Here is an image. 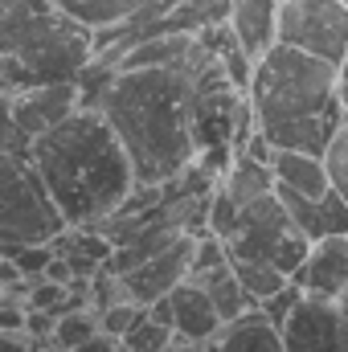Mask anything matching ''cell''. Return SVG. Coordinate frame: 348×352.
<instances>
[{
  "label": "cell",
  "mask_w": 348,
  "mask_h": 352,
  "mask_svg": "<svg viewBox=\"0 0 348 352\" xmlns=\"http://www.w3.org/2000/svg\"><path fill=\"white\" fill-rule=\"evenodd\" d=\"M193 70L144 66L115 70L90 62L78 74L83 107H94L119 135L135 184H164L197 160L193 140Z\"/></svg>",
  "instance_id": "cell-1"
},
{
  "label": "cell",
  "mask_w": 348,
  "mask_h": 352,
  "mask_svg": "<svg viewBox=\"0 0 348 352\" xmlns=\"http://www.w3.org/2000/svg\"><path fill=\"white\" fill-rule=\"evenodd\" d=\"M29 164L37 168L66 226L107 221L135 188V173L119 135L94 107H78L41 131L29 144Z\"/></svg>",
  "instance_id": "cell-2"
},
{
  "label": "cell",
  "mask_w": 348,
  "mask_h": 352,
  "mask_svg": "<svg viewBox=\"0 0 348 352\" xmlns=\"http://www.w3.org/2000/svg\"><path fill=\"white\" fill-rule=\"evenodd\" d=\"M336 70L332 62L303 54L295 45L274 41L250 70L246 102L254 111V123L262 131L295 119H316V115H336Z\"/></svg>",
  "instance_id": "cell-3"
},
{
  "label": "cell",
  "mask_w": 348,
  "mask_h": 352,
  "mask_svg": "<svg viewBox=\"0 0 348 352\" xmlns=\"http://www.w3.org/2000/svg\"><path fill=\"white\" fill-rule=\"evenodd\" d=\"M62 230H66V217L50 201L29 156L0 152V250L54 242Z\"/></svg>",
  "instance_id": "cell-4"
},
{
  "label": "cell",
  "mask_w": 348,
  "mask_h": 352,
  "mask_svg": "<svg viewBox=\"0 0 348 352\" xmlns=\"http://www.w3.org/2000/svg\"><path fill=\"white\" fill-rule=\"evenodd\" d=\"M50 4L94 33V62L115 66L127 45L164 33V16L180 0H50Z\"/></svg>",
  "instance_id": "cell-5"
},
{
  "label": "cell",
  "mask_w": 348,
  "mask_h": 352,
  "mask_svg": "<svg viewBox=\"0 0 348 352\" xmlns=\"http://www.w3.org/2000/svg\"><path fill=\"white\" fill-rule=\"evenodd\" d=\"M279 41L340 66L348 58V0H279Z\"/></svg>",
  "instance_id": "cell-6"
},
{
  "label": "cell",
  "mask_w": 348,
  "mask_h": 352,
  "mask_svg": "<svg viewBox=\"0 0 348 352\" xmlns=\"http://www.w3.org/2000/svg\"><path fill=\"white\" fill-rule=\"evenodd\" d=\"M291 234H299V230H295V221L287 217L283 201L270 188L266 197L250 201L246 209H238V226L226 238V254L230 258H266V263H274L279 246Z\"/></svg>",
  "instance_id": "cell-7"
},
{
  "label": "cell",
  "mask_w": 348,
  "mask_h": 352,
  "mask_svg": "<svg viewBox=\"0 0 348 352\" xmlns=\"http://www.w3.org/2000/svg\"><path fill=\"white\" fill-rule=\"evenodd\" d=\"M279 336H283V352H345L336 299L303 291V299L279 324Z\"/></svg>",
  "instance_id": "cell-8"
},
{
  "label": "cell",
  "mask_w": 348,
  "mask_h": 352,
  "mask_svg": "<svg viewBox=\"0 0 348 352\" xmlns=\"http://www.w3.org/2000/svg\"><path fill=\"white\" fill-rule=\"evenodd\" d=\"M193 246H197V238H193V234H180L168 250H160V254H152L148 263H140V266H131V270H123V274H115L119 287H123V295L135 299V303H144V307L156 303L160 295H168L180 278H188Z\"/></svg>",
  "instance_id": "cell-9"
},
{
  "label": "cell",
  "mask_w": 348,
  "mask_h": 352,
  "mask_svg": "<svg viewBox=\"0 0 348 352\" xmlns=\"http://www.w3.org/2000/svg\"><path fill=\"white\" fill-rule=\"evenodd\" d=\"M83 107V87L78 78H62V82H33V87L12 94V119L17 127L29 135V144L50 131L54 123H62L70 111Z\"/></svg>",
  "instance_id": "cell-10"
},
{
  "label": "cell",
  "mask_w": 348,
  "mask_h": 352,
  "mask_svg": "<svg viewBox=\"0 0 348 352\" xmlns=\"http://www.w3.org/2000/svg\"><path fill=\"white\" fill-rule=\"evenodd\" d=\"M295 283L307 295H324V299H336L340 291H348V230L316 238L303 266L295 270Z\"/></svg>",
  "instance_id": "cell-11"
},
{
  "label": "cell",
  "mask_w": 348,
  "mask_h": 352,
  "mask_svg": "<svg viewBox=\"0 0 348 352\" xmlns=\"http://www.w3.org/2000/svg\"><path fill=\"white\" fill-rule=\"evenodd\" d=\"M274 197L283 201L287 217L295 221V230H299L307 242L328 238V234H345L348 230V205H345V197H340L336 188H328L324 197H299V192L274 184Z\"/></svg>",
  "instance_id": "cell-12"
},
{
  "label": "cell",
  "mask_w": 348,
  "mask_h": 352,
  "mask_svg": "<svg viewBox=\"0 0 348 352\" xmlns=\"http://www.w3.org/2000/svg\"><path fill=\"white\" fill-rule=\"evenodd\" d=\"M168 307H173V336L176 340H188V344H209L226 324L213 307V299L205 295L201 283L193 278H180L173 291H168Z\"/></svg>",
  "instance_id": "cell-13"
},
{
  "label": "cell",
  "mask_w": 348,
  "mask_h": 352,
  "mask_svg": "<svg viewBox=\"0 0 348 352\" xmlns=\"http://www.w3.org/2000/svg\"><path fill=\"white\" fill-rule=\"evenodd\" d=\"M226 25H230L234 41L259 62L279 41V0H230Z\"/></svg>",
  "instance_id": "cell-14"
},
{
  "label": "cell",
  "mask_w": 348,
  "mask_h": 352,
  "mask_svg": "<svg viewBox=\"0 0 348 352\" xmlns=\"http://www.w3.org/2000/svg\"><path fill=\"white\" fill-rule=\"evenodd\" d=\"M270 176H274V184H283V188H291L299 197H324L332 188L328 160L312 156V152H295V148H274Z\"/></svg>",
  "instance_id": "cell-15"
},
{
  "label": "cell",
  "mask_w": 348,
  "mask_h": 352,
  "mask_svg": "<svg viewBox=\"0 0 348 352\" xmlns=\"http://www.w3.org/2000/svg\"><path fill=\"white\" fill-rule=\"evenodd\" d=\"M209 352H283V336L259 307H250L209 340Z\"/></svg>",
  "instance_id": "cell-16"
},
{
  "label": "cell",
  "mask_w": 348,
  "mask_h": 352,
  "mask_svg": "<svg viewBox=\"0 0 348 352\" xmlns=\"http://www.w3.org/2000/svg\"><path fill=\"white\" fill-rule=\"evenodd\" d=\"M345 123V115H316V119H295V123H279V127H266L262 135L274 144V148H295V152H312V156H324L336 127Z\"/></svg>",
  "instance_id": "cell-17"
},
{
  "label": "cell",
  "mask_w": 348,
  "mask_h": 352,
  "mask_svg": "<svg viewBox=\"0 0 348 352\" xmlns=\"http://www.w3.org/2000/svg\"><path fill=\"white\" fill-rule=\"evenodd\" d=\"M193 283H201L205 287V295L213 299V307H217V316H221V324H230V320H238V316H246L250 307H259L250 295H246V287L238 283V274H234V266L230 258L221 266H213V270H201V274H188Z\"/></svg>",
  "instance_id": "cell-18"
},
{
  "label": "cell",
  "mask_w": 348,
  "mask_h": 352,
  "mask_svg": "<svg viewBox=\"0 0 348 352\" xmlns=\"http://www.w3.org/2000/svg\"><path fill=\"white\" fill-rule=\"evenodd\" d=\"M50 8V0H0V54L17 58Z\"/></svg>",
  "instance_id": "cell-19"
},
{
  "label": "cell",
  "mask_w": 348,
  "mask_h": 352,
  "mask_svg": "<svg viewBox=\"0 0 348 352\" xmlns=\"http://www.w3.org/2000/svg\"><path fill=\"white\" fill-rule=\"evenodd\" d=\"M217 184H221V192H226L238 209H246L250 201H259V197H266V192L274 188V176H270V164H259V160H250V156H238L226 173L217 176Z\"/></svg>",
  "instance_id": "cell-20"
},
{
  "label": "cell",
  "mask_w": 348,
  "mask_h": 352,
  "mask_svg": "<svg viewBox=\"0 0 348 352\" xmlns=\"http://www.w3.org/2000/svg\"><path fill=\"white\" fill-rule=\"evenodd\" d=\"M234 266V274H238V283L246 287V295L262 303V299H270L274 291H283L287 283H291V274H283L274 263H266V258H230Z\"/></svg>",
  "instance_id": "cell-21"
},
{
  "label": "cell",
  "mask_w": 348,
  "mask_h": 352,
  "mask_svg": "<svg viewBox=\"0 0 348 352\" xmlns=\"http://www.w3.org/2000/svg\"><path fill=\"white\" fill-rule=\"evenodd\" d=\"M98 332V320L83 311V307H70V311H62L58 320H54V349H78L83 340H90Z\"/></svg>",
  "instance_id": "cell-22"
},
{
  "label": "cell",
  "mask_w": 348,
  "mask_h": 352,
  "mask_svg": "<svg viewBox=\"0 0 348 352\" xmlns=\"http://www.w3.org/2000/svg\"><path fill=\"white\" fill-rule=\"evenodd\" d=\"M173 344V328L168 324H160V320H152V316H144L123 340H119V349L123 352H160Z\"/></svg>",
  "instance_id": "cell-23"
},
{
  "label": "cell",
  "mask_w": 348,
  "mask_h": 352,
  "mask_svg": "<svg viewBox=\"0 0 348 352\" xmlns=\"http://www.w3.org/2000/svg\"><path fill=\"white\" fill-rule=\"evenodd\" d=\"M148 316V307L144 303H135V299H119V303H107L102 307V316H98V328L107 332V336H115V340H123L140 320Z\"/></svg>",
  "instance_id": "cell-24"
},
{
  "label": "cell",
  "mask_w": 348,
  "mask_h": 352,
  "mask_svg": "<svg viewBox=\"0 0 348 352\" xmlns=\"http://www.w3.org/2000/svg\"><path fill=\"white\" fill-rule=\"evenodd\" d=\"M0 254H8V258L17 263V270H21L29 283H37L58 250H54V242H29V246H8V250H0Z\"/></svg>",
  "instance_id": "cell-25"
},
{
  "label": "cell",
  "mask_w": 348,
  "mask_h": 352,
  "mask_svg": "<svg viewBox=\"0 0 348 352\" xmlns=\"http://www.w3.org/2000/svg\"><path fill=\"white\" fill-rule=\"evenodd\" d=\"M324 160H328V176H332V188L345 197L348 205V119L336 127V135H332V144H328V152H324Z\"/></svg>",
  "instance_id": "cell-26"
},
{
  "label": "cell",
  "mask_w": 348,
  "mask_h": 352,
  "mask_svg": "<svg viewBox=\"0 0 348 352\" xmlns=\"http://www.w3.org/2000/svg\"><path fill=\"white\" fill-rule=\"evenodd\" d=\"M0 152L29 156V135L17 127V119H12V94H4V90H0Z\"/></svg>",
  "instance_id": "cell-27"
},
{
  "label": "cell",
  "mask_w": 348,
  "mask_h": 352,
  "mask_svg": "<svg viewBox=\"0 0 348 352\" xmlns=\"http://www.w3.org/2000/svg\"><path fill=\"white\" fill-rule=\"evenodd\" d=\"M299 299H303V287H299V283L291 278V283H287L283 291H274L270 299H262V303H259V311L266 316V320H270V324H274V328H279V324H283V320L291 316V307H295Z\"/></svg>",
  "instance_id": "cell-28"
},
{
  "label": "cell",
  "mask_w": 348,
  "mask_h": 352,
  "mask_svg": "<svg viewBox=\"0 0 348 352\" xmlns=\"http://www.w3.org/2000/svg\"><path fill=\"white\" fill-rule=\"evenodd\" d=\"M33 87V74L12 58V54H0V90L4 94H17V90Z\"/></svg>",
  "instance_id": "cell-29"
},
{
  "label": "cell",
  "mask_w": 348,
  "mask_h": 352,
  "mask_svg": "<svg viewBox=\"0 0 348 352\" xmlns=\"http://www.w3.org/2000/svg\"><path fill=\"white\" fill-rule=\"evenodd\" d=\"M0 332H25V303H12L4 295V303H0Z\"/></svg>",
  "instance_id": "cell-30"
},
{
  "label": "cell",
  "mask_w": 348,
  "mask_h": 352,
  "mask_svg": "<svg viewBox=\"0 0 348 352\" xmlns=\"http://www.w3.org/2000/svg\"><path fill=\"white\" fill-rule=\"evenodd\" d=\"M66 352H119V340H115V336H107V332L98 328L90 340H83L78 349H66Z\"/></svg>",
  "instance_id": "cell-31"
},
{
  "label": "cell",
  "mask_w": 348,
  "mask_h": 352,
  "mask_svg": "<svg viewBox=\"0 0 348 352\" xmlns=\"http://www.w3.org/2000/svg\"><path fill=\"white\" fill-rule=\"evenodd\" d=\"M0 352H37V349L25 340V332H0Z\"/></svg>",
  "instance_id": "cell-32"
},
{
  "label": "cell",
  "mask_w": 348,
  "mask_h": 352,
  "mask_svg": "<svg viewBox=\"0 0 348 352\" xmlns=\"http://www.w3.org/2000/svg\"><path fill=\"white\" fill-rule=\"evenodd\" d=\"M336 102H340V115L348 119V58L340 62V70H336Z\"/></svg>",
  "instance_id": "cell-33"
},
{
  "label": "cell",
  "mask_w": 348,
  "mask_h": 352,
  "mask_svg": "<svg viewBox=\"0 0 348 352\" xmlns=\"http://www.w3.org/2000/svg\"><path fill=\"white\" fill-rule=\"evenodd\" d=\"M336 311H340V340H345V352H348V291L336 295Z\"/></svg>",
  "instance_id": "cell-34"
},
{
  "label": "cell",
  "mask_w": 348,
  "mask_h": 352,
  "mask_svg": "<svg viewBox=\"0 0 348 352\" xmlns=\"http://www.w3.org/2000/svg\"><path fill=\"white\" fill-rule=\"evenodd\" d=\"M0 303H4V287H0Z\"/></svg>",
  "instance_id": "cell-35"
},
{
  "label": "cell",
  "mask_w": 348,
  "mask_h": 352,
  "mask_svg": "<svg viewBox=\"0 0 348 352\" xmlns=\"http://www.w3.org/2000/svg\"><path fill=\"white\" fill-rule=\"evenodd\" d=\"M54 352H66V349H54Z\"/></svg>",
  "instance_id": "cell-36"
},
{
  "label": "cell",
  "mask_w": 348,
  "mask_h": 352,
  "mask_svg": "<svg viewBox=\"0 0 348 352\" xmlns=\"http://www.w3.org/2000/svg\"><path fill=\"white\" fill-rule=\"evenodd\" d=\"M119 352H123V349H119Z\"/></svg>",
  "instance_id": "cell-37"
}]
</instances>
